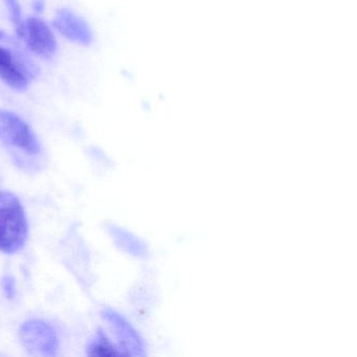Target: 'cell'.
I'll use <instances>...</instances> for the list:
<instances>
[{"label": "cell", "instance_id": "6da1fadb", "mask_svg": "<svg viewBox=\"0 0 357 357\" xmlns=\"http://www.w3.org/2000/svg\"><path fill=\"white\" fill-rule=\"evenodd\" d=\"M28 235V219L22 202L13 193L0 192V252H20Z\"/></svg>", "mask_w": 357, "mask_h": 357}, {"label": "cell", "instance_id": "7a4b0ae2", "mask_svg": "<svg viewBox=\"0 0 357 357\" xmlns=\"http://www.w3.org/2000/svg\"><path fill=\"white\" fill-rule=\"evenodd\" d=\"M0 142L31 155H36L41 149L40 143L30 125L8 110H0Z\"/></svg>", "mask_w": 357, "mask_h": 357}, {"label": "cell", "instance_id": "3957f363", "mask_svg": "<svg viewBox=\"0 0 357 357\" xmlns=\"http://www.w3.org/2000/svg\"><path fill=\"white\" fill-rule=\"evenodd\" d=\"M20 340L31 354L55 356L58 351V337L55 330L43 321H29L20 328Z\"/></svg>", "mask_w": 357, "mask_h": 357}, {"label": "cell", "instance_id": "277c9868", "mask_svg": "<svg viewBox=\"0 0 357 357\" xmlns=\"http://www.w3.org/2000/svg\"><path fill=\"white\" fill-rule=\"evenodd\" d=\"M35 68L18 52L0 45V79L12 89L24 91L28 89Z\"/></svg>", "mask_w": 357, "mask_h": 357}, {"label": "cell", "instance_id": "5b68a950", "mask_svg": "<svg viewBox=\"0 0 357 357\" xmlns=\"http://www.w3.org/2000/svg\"><path fill=\"white\" fill-rule=\"evenodd\" d=\"M24 39L29 49L41 58L53 57L57 50V41L50 26L40 18L30 17L24 20Z\"/></svg>", "mask_w": 357, "mask_h": 357}, {"label": "cell", "instance_id": "8992f818", "mask_svg": "<svg viewBox=\"0 0 357 357\" xmlns=\"http://www.w3.org/2000/svg\"><path fill=\"white\" fill-rule=\"evenodd\" d=\"M103 317L112 325L124 355H143L145 344L137 330L112 309H105Z\"/></svg>", "mask_w": 357, "mask_h": 357}, {"label": "cell", "instance_id": "52a82bcc", "mask_svg": "<svg viewBox=\"0 0 357 357\" xmlns=\"http://www.w3.org/2000/svg\"><path fill=\"white\" fill-rule=\"evenodd\" d=\"M53 24L60 34L73 43L89 45L93 41V33L89 24L70 10L58 11Z\"/></svg>", "mask_w": 357, "mask_h": 357}, {"label": "cell", "instance_id": "ba28073f", "mask_svg": "<svg viewBox=\"0 0 357 357\" xmlns=\"http://www.w3.org/2000/svg\"><path fill=\"white\" fill-rule=\"evenodd\" d=\"M89 356H119L124 355L105 335L102 330L97 331L87 347Z\"/></svg>", "mask_w": 357, "mask_h": 357}, {"label": "cell", "instance_id": "9c48e42d", "mask_svg": "<svg viewBox=\"0 0 357 357\" xmlns=\"http://www.w3.org/2000/svg\"><path fill=\"white\" fill-rule=\"evenodd\" d=\"M116 235L118 236L119 241L121 242L123 248L128 250L130 254L139 257L147 255V246L137 238L133 237L131 234L126 233V231H116Z\"/></svg>", "mask_w": 357, "mask_h": 357}, {"label": "cell", "instance_id": "30bf717a", "mask_svg": "<svg viewBox=\"0 0 357 357\" xmlns=\"http://www.w3.org/2000/svg\"><path fill=\"white\" fill-rule=\"evenodd\" d=\"M5 1L8 10H9L10 15H11L12 22H13L14 26H15L16 33H17L18 37L20 38L24 26L22 8H20L18 0H5Z\"/></svg>", "mask_w": 357, "mask_h": 357}]
</instances>
